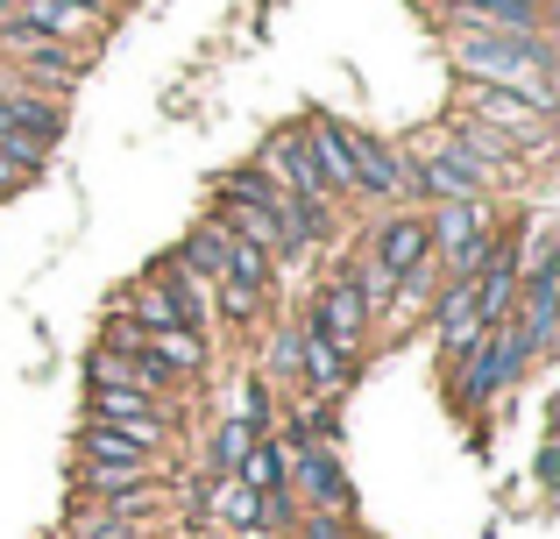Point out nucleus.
<instances>
[{
    "label": "nucleus",
    "mask_w": 560,
    "mask_h": 539,
    "mask_svg": "<svg viewBox=\"0 0 560 539\" xmlns=\"http://www.w3.org/2000/svg\"><path fill=\"white\" fill-rule=\"evenodd\" d=\"M171 263H178L185 277H199L206 291H213L220 277H228V270H220V221H213V213H206V221H191L185 235H178V249H171Z\"/></svg>",
    "instance_id": "nucleus-19"
},
{
    "label": "nucleus",
    "mask_w": 560,
    "mask_h": 539,
    "mask_svg": "<svg viewBox=\"0 0 560 539\" xmlns=\"http://www.w3.org/2000/svg\"><path fill=\"white\" fill-rule=\"evenodd\" d=\"M93 8H114V0H93Z\"/></svg>",
    "instance_id": "nucleus-31"
},
{
    "label": "nucleus",
    "mask_w": 560,
    "mask_h": 539,
    "mask_svg": "<svg viewBox=\"0 0 560 539\" xmlns=\"http://www.w3.org/2000/svg\"><path fill=\"white\" fill-rule=\"evenodd\" d=\"M228 412H234V419H242V426H248V433H277V412H284V398H277V390H270V384H262V376H256V370H248V376H242V384H234V405H228Z\"/></svg>",
    "instance_id": "nucleus-24"
},
{
    "label": "nucleus",
    "mask_w": 560,
    "mask_h": 539,
    "mask_svg": "<svg viewBox=\"0 0 560 539\" xmlns=\"http://www.w3.org/2000/svg\"><path fill=\"white\" fill-rule=\"evenodd\" d=\"M206 298H213V313L228 319V327H270V319H277V298H270V291L228 284V277H220V284L206 291Z\"/></svg>",
    "instance_id": "nucleus-21"
},
{
    "label": "nucleus",
    "mask_w": 560,
    "mask_h": 539,
    "mask_svg": "<svg viewBox=\"0 0 560 539\" xmlns=\"http://www.w3.org/2000/svg\"><path fill=\"white\" fill-rule=\"evenodd\" d=\"M355 256H362V263H376L390 284H397V277H411L419 263H433L425 207H376L370 227H362V242H355Z\"/></svg>",
    "instance_id": "nucleus-6"
},
{
    "label": "nucleus",
    "mask_w": 560,
    "mask_h": 539,
    "mask_svg": "<svg viewBox=\"0 0 560 539\" xmlns=\"http://www.w3.org/2000/svg\"><path fill=\"white\" fill-rule=\"evenodd\" d=\"M299 128H305V150H313L319 192H327L334 207H348V199H355V185H348V136H341V114H334V107H313V114H299Z\"/></svg>",
    "instance_id": "nucleus-14"
},
{
    "label": "nucleus",
    "mask_w": 560,
    "mask_h": 539,
    "mask_svg": "<svg viewBox=\"0 0 560 539\" xmlns=\"http://www.w3.org/2000/svg\"><path fill=\"white\" fill-rule=\"evenodd\" d=\"M518 8H553V0H518Z\"/></svg>",
    "instance_id": "nucleus-29"
},
{
    "label": "nucleus",
    "mask_w": 560,
    "mask_h": 539,
    "mask_svg": "<svg viewBox=\"0 0 560 539\" xmlns=\"http://www.w3.org/2000/svg\"><path fill=\"white\" fill-rule=\"evenodd\" d=\"M405 150V207H440V199H497V178L476 171L462 150L447 142V128H419Z\"/></svg>",
    "instance_id": "nucleus-3"
},
{
    "label": "nucleus",
    "mask_w": 560,
    "mask_h": 539,
    "mask_svg": "<svg viewBox=\"0 0 560 539\" xmlns=\"http://www.w3.org/2000/svg\"><path fill=\"white\" fill-rule=\"evenodd\" d=\"M440 128H447V142H454V150H462V156H468L476 171H490V178H497V192H504V185H518V178H533V171H539V156L525 150V142H511L504 128L476 121V114H454V107H447V114H440Z\"/></svg>",
    "instance_id": "nucleus-9"
},
{
    "label": "nucleus",
    "mask_w": 560,
    "mask_h": 539,
    "mask_svg": "<svg viewBox=\"0 0 560 539\" xmlns=\"http://www.w3.org/2000/svg\"><path fill=\"white\" fill-rule=\"evenodd\" d=\"M411 8H419L425 22H440V14H447V8H462V0H411Z\"/></svg>",
    "instance_id": "nucleus-28"
},
{
    "label": "nucleus",
    "mask_w": 560,
    "mask_h": 539,
    "mask_svg": "<svg viewBox=\"0 0 560 539\" xmlns=\"http://www.w3.org/2000/svg\"><path fill=\"white\" fill-rule=\"evenodd\" d=\"M220 270H228V284H248V291H270V298H277V284H284V270H277L270 256L256 249V242L228 235V227H220Z\"/></svg>",
    "instance_id": "nucleus-20"
},
{
    "label": "nucleus",
    "mask_w": 560,
    "mask_h": 539,
    "mask_svg": "<svg viewBox=\"0 0 560 539\" xmlns=\"http://www.w3.org/2000/svg\"><path fill=\"white\" fill-rule=\"evenodd\" d=\"M0 79L36 85V93H50V99H71L93 79V50H79V43H28V50L0 57Z\"/></svg>",
    "instance_id": "nucleus-10"
},
{
    "label": "nucleus",
    "mask_w": 560,
    "mask_h": 539,
    "mask_svg": "<svg viewBox=\"0 0 560 539\" xmlns=\"http://www.w3.org/2000/svg\"><path fill=\"white\" fill-rule=\"evenodd\" d=\"M0 99H8V114H14V128H22V136H43L50 150L65 142V128H71V107H65V99L36 93V85H14V79H0Z\"/></svg>",
    "instance_id": "nucleus-17"
},
{
    "label": "nucleus",
    "mask_w": 560,
    "mask_h": 539,
    "mask_svg": "<svg viewBox=\"0 0 560 539\" xmlns=\"http://www.w3.org/2000/svg\"><path fill=\"white\" fill-rule=\"evenodd\" d=\"M85 419H100V426H128L142 433L150 447H178V405L156 398L150 384H85Z\"/></svg>",
    "instance_id": "nucleus-5"
},
{
    "label": "nucleus",
    "mask_w": 560,
    "mask_h": 539,
    "mask_svg": "<svg viewBox=\"0 0 560 539\" xmlns=\"http://www.w3.org/2000/svg\"><path fill=\"white\" fill-rule=\"evenodd\" d=\"M256 376L277 390V398H299L305 390V362H299V319H270L262 327V362Z\"/></svg>",
    "instance_id": "nucleus-16"
},
{
    "label": "nucleus",
    "mask_w": 560,
    "mask_h": 539,
    "mask_svg": "<svg viewBox=\"0 0 560 539\" xmlns=\"http://www.w3.org/2000/svg\"><path fill=\"white\" fill-rule=\"evenodd\" d=\"M248 441H256V433H248L234 412H220V419H213V433H206L199 476H234V469H242V455H248Z\"/></svg>",
    "instance_id": "nucleus-22"
},
{
    "label": "nucleus",
    "mask_w": 560,
    "mask_h": 539,
    "mask_svg": "<svg viewBox=\"0 0 560 539\" xmlns=\"http://www.w3.org/2000/svg\"><path fill=\"white\" fill-rule=\"evenodd\" d=\"M284 476H291V447L277 441V433H256L248 455H242V469H234V483H248L256 497H291Z\"/></svg>",
    "instance_id": "nucleus-18"
},
{
    "label": "nucleus",
    "mask_w": 560,
    "mask_h": 539,
    "mask_svg": "<svg viewBox=\"0 0 560 539\" xmlns=\"http://www.w3.org/2000/svg\"><path fill=\"white\" fill-rule=\"evenodd\" d=\"M8 14H14V0H0V22H8Z\"/></svg>",
    "instance_id": "nucleus-30"
},
{
    "label": "nucleus",
    "mask_w": 560,
    "mask_h": 539,
    "mask_svg": "<svg viewBox=\"0 0 560 539\" xmlns=\"http://www.w3.org/2000/svg\"><path fill=\"white\" fill-rule=\"evenodd\" d=\"M277 185L262 178V164H234V171H220L213 178V207H277Z\"/></svg>",
    "instance_id": "nucleus-23"
},
{
    "label": "nucleus",
    "mask_w": 560,
    "mask_h": 539,
    "mask_svg": "<svg viewBox=\"0 0 560 539\" xmlns=\"http://www.w3.org/2000/svg\"><path fill=\"white\" fill-rule=\"evenodd\" d=\"M299 362H305V390L299 398H334V405H341L348 390L362 384V370H370V355H348V348L319 341V333H305V327H299Z\"/></svg>",
    "instance_id": "nucleus-13"
},
{
    "label": "nucleus",
    "mask_w": 560,
    "mask_h": 539,
    "mask_svg": "<svg viewBox=\"0 0 560 539\" xmlns=\"http://www.w3.org/2000/svg\"><path fill=\"white\" fill-rule=\"evenodd\" d=\"M0 156H8V164H22L28 178H43V171H50V142H43V136H22V128H14V136H0Z\"/></svg>",
    "instance_id": "nucleus-26"
},
{
    "label": "nucleus",
    "mask_w": 560,
    "mask_h": 539,
    "mask_svg": "<svg viewBox=\"0 0 560 539\" xmlns=\"http://www.w3.org/2000/svg\"><path fill=\"white\" fill-rule=\"evenodd\" d=\"M156 490H171V461H136V469H107V461H71V504L156 497Z\"/></svg>",
    "instance_id": "nucleus-12"
},
{
    "label": "nucleus",
    "mask_w": 560,
    "mask_h": 539,
    "mask_svg": "<svg viewBox=\"0 0 560 539\" xmlns=\"http://www.w3.org/2000/svg\"><path fill=\"white\" fill-rule=\"evenodd\" d=\"M284 490H291V504H299V512H341V518H362V497H355V476H348L341 447H291Z\"/></svg>",
    "instance_id": "nucleus-8"
},
{
    "label": "nucleus",
    "mask_w": 560,
    "mask_h": 539,
    "mask_svg": "<svg viewBox=\"0 0 560 539\" xmlns=\"http://www.w3.org/2000/svg\"><path fill=\"white\" fill-rule=\"evenodd\" d=\"M277 539H370L362 518H341V512H291V526Z\"/></svg>",
    "instance_id": "nucleus-25"
},
{
    "label": "nucleus",
    "mask_w": 560,
    "mask_h": 539,
    "mask_svg": "<svg viewBox=\"0 0 560 539\" xmlns=\"http://www.w3.org/2000/svg\"><path fill=\"white\" fill-rule=\"evenodd\" d=\"M299 327H305V333H319V341H334V348H348V355H370V341H376V313L362 305L355 277H348L341 263H334L313 291H305Z\"/></svg>",
    "instance_id": "nucleus-4"
},
{
    "label": "nucleus",
    "mask_w": 560,
    "mask_h": 539,
    "mask_svg": "<svg viewBox=\"0 0 560 539\" xmlns=\"http://www.w3.org/2000/svg\"><path fill=\"white\" fill-rule=\"evenodd\" d=\"M256 164H262V178H270L291 207H334V199L319 192V171H313V150H305V128L299 121L270 128V142L256 150Z\"/></svg>",
    "instance_id": "nucleus-11"
},
{
    "label": "nucleus",
    "mask_w": 560,
    "mask_h": 539,
    "mask_svg": "<svg viewBox=\"0 0 560 539\" xmlns=\"http://www.w3.org/2000/svg\"><path fill=\"white\" fill-rule=\"evenodd\" d=\"M454 85H525L553 99V36H497V28H447Z\"/></svg>",
    "instance_id": "nucleus-1"
},
{
    "label": "nucleus",
    "mask_w": 560,
    "mask_h": 539,
    "mask_svg": "<svg viewBox=\"0 0 560 539\" xmlns=\"http://www.w3.org/2000/svg\"><path fill=\"white\" fill-rule=\"evenodd\" d=\"M533 370H539V362H533V348L518 341V327H490L462 362H447V370H440V376H447V412L468 419V426H490V412Z\"/></svg>",
    "instance_id": "nucleus-2"
},
{
    "label": "nucleus",
    "mask_w": 560,
    "mask_h": 539,
    "mask_svg": "<svg viewBox=\"0 0 560 539\" xmlns=\"http://www.w3.org/2000/svg\"><path fill=\"white\" fill-rule=\"evenodd\" d=\"M28 185H36V178H28L22 164H8V156H0V207H8V199H22Z\"/></svg>",
    "instance_id": "nucleus-27"
},
{
    "label": "nucleus",
    "mask_w": 560,
    "mask_h": 539,
    "mask_svg": "<svg viewBox=\"0 0 560 539\" xmlns=\"http://www.w3.org/2000/svg\"><path fill=\"white\" fill-rule=\"evenodd\" d=\"M341 136H348V185L362 207H405V150L362 121H341Z\"/></svg>",
    "instance_id": "nucleus-7"
},
{
    "label": "nucleus",
    "mask_w": 560,
    "mask_h": 539,
    "mask_svg": "<svg viewBox=\"0 0 560 539\" xmlns=\"http://www.w3.org/2000/svg\"><path fill=\"white\" fill-rule=\"evenodd\" d=\"M71 461H107V469H136V461H171V447H150L128 426H100V419H79L71 433Z\"/></svg>",
    "instance_id": "nucleus-15"
}]
</instances>
